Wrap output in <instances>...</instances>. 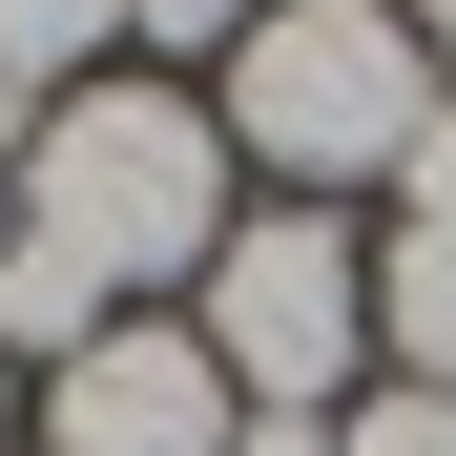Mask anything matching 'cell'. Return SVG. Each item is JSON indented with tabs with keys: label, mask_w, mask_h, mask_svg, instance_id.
<instances>
[{
	"label": "cell",
	"mask_w": 456,
	"mask_h": 456,
	"mask_svg": "<svg viewBox=\"0 0 456 456\" xmlns=\"http://www.w3.org/2000/svg\"><path fill=\"white\" fill-rule=\"evenodd\" d=\"M228 208H249V167H228V104H208V84L104 62L84 104L21 125V228H42V249H84L125 312H145V290H208Z\"/></svg>",
	"instance_id": "cell-1"
},
{
	"label": "cell",
	"mask_w": 456,
	"mask_h": 456,
	"mask_svg": "<svg viewBox=\"0 0 456 456\" xmlns=\"http://www.w3.org/2000/svg\"><path fill=\"white\" fill-rule=\"evenodd\" d=\"M228 104V167H249L270 208H332V187H395L415 125H436V62L395 0H249V42L208 62Z\"/></svg>",
	"instance_id": "cell-2"
},
{
	"label": "cell",
	"mask_w": 456,
	"mask_h": 456,
	"mask_svg": "<svg viewBox=\"0 0 456 456\" xmlns=\"http://www.w3.org/2000/svg\"><path fill=\"white\" fill-rule=\"evenodd\" d=\"M187 332H208V373L249 415H353V353H373V228L353 208H228V249H208V290H187Z\"/></svg>",
	"instance_id": "cell-3"
},
{
	"label": "cell",
	"mask_w": 456,
	"mask_h": 456,
	"mask_svg": "<svg viewBox=\"0 0 456 456\" xmlns=\"http://www.w3.org/2000/svg\"><path fill=\"white\" fill-rule=\"evenodd\" d=\"M228 436H249V395L208 373L187 312H125L84 373H42V415H21V456H228Z\"/></svg>",
	"instance_id": "cell-4"
},
{
	"label": "cell",
	"mask_w": 456,
	"mask_h": 456,
	"mask_svg": "<svg viewBox=\"0 0 456 456\" xmlns=\"http://www.w3.org/2000/svg\"><path fill=\"white\" fill-rule=\"evenodd\" d=\"M104 332H125V290L84 249H42V228H0V353H21V373H84Z\"/></svg>",
	"instance_id": "cell-5"
},
{
	"label": "cell",
	"mask_w": 456,
	"mask_h": 456,
	"mask_svg": "<svg viewBox=\"0 0 456 456\" xmlns=\"http://www.w3.org/2000/svg\"><path fill=\"white\" fill-rule=\"evenodd\" d=\"M373 353H395L415 395H456V208L436 228H373Z\"/></svg>",
	"instance_id": "cell-6"
},
{
	"label": "cell",
	"mask_w": 456,
	"mask_h": 456,
	"mask_svg": "<svg viewBox=\"0 0 456 456\" xmlns=\"http://www.w3.org/2000/svg\"><path fill=\"white\" fill-rule=\"evenodd\" d=\"M104 62H125V0H0V104H21V125L84 104Z\"/></svg>",
	"instance_id": "cell-7"
},
{
	"label": "cell",
	"mask_w": 456,
	"mask_h": 456,
	"mask_svg": "<svg viewBox=\"0 0 456 456\" xmlns=\"http://www.w3.org/2000/svg\"><path fill=\"white\" fill-rule=\"evenodd\" d=\"M228 42H249V0H125V62L145 84H208Z\"/></svg>",
	"instance_id": "cell-8"
},
{
	"label": "cell",
	"mask_w": 456,
	"mask_h": 456,
	"mask_svg": "<svg viewBox=\"0 0 456 456\" xmlns=\"http://www.w3.org/2000/svg\"><path fill=\"white\" fill-rule=\"evenodd\" d=\"M332 456H456V395H415V373H373V395L332 415Z\"/></svg>",
	"instance_id": "cell-9"
},
{
	"label": "cell",
	"mask_w": 456,
	"mask_h": 456,
	"mask_svg": "<svg viewBox=\"0 0 456 456\" xmlns=\"http://www.w3.org/2000/svg\"><path fill=\"white\" fill-rule=\"evenodd\" d=\"M456 208V84H436V125H415V167H395V228H436Z\"/></svg>",
	"instance_id": "cell-10"
},
{
	"label": "cell",
	"mask_w": 456,
	"mask_h": 456,
	"mask_svg": "<svg viewBox=\"0 0 456 456\" xmlns=\"http://www.w3.org/2000/svg\"><path fill=\"white\" fill-rule=\"evenodd\" d=\"M228 456H332V415H249V436H228Z\"/></svg>",
	"instance_id": "cell-11"
},
{
	"label": "cell",
	"mask_w": 456,
	"mask_h": 456,
	"mask_svg": "<svg viewBox=\"0 0 456 456\" xmlns=\"http://www.w3.org/2000/svg\"><path fill=\"white\" fill-rule=\"evenodd\" d=\"M395 21H415V62H436V84H456V0H395Z\"/></svg>",
	"instance_id": "cell-12"
},
{
	"label": "cell",
	"mask_w": 456,
	"mask_h": 456,
	"mask_svg": "<svg viewBox=\"0 0 456 456\" xmlns=\"http://www.w3.org/2000/svg\"><path fill=\"white\" fill-rule=\"evenodd\" d=\"M0 228H21V104H0Z\"/></svg>",
	"instance_id": "cell-13"
},
{
	"label": "cell",
	"mask_w": 456,
	"mask_h": 456,
	"mask_svg": "<svg viewBox=\"0 0 456 456\" xmlns=\"http://www.w3.org/2000/svg\"><path fill=\"white\" fill-rule=\"evenodd\" d=\"M0 456H21V353H0Z\"/></svg>",
	"instance_id": "cell-14"
}]
</instances>
